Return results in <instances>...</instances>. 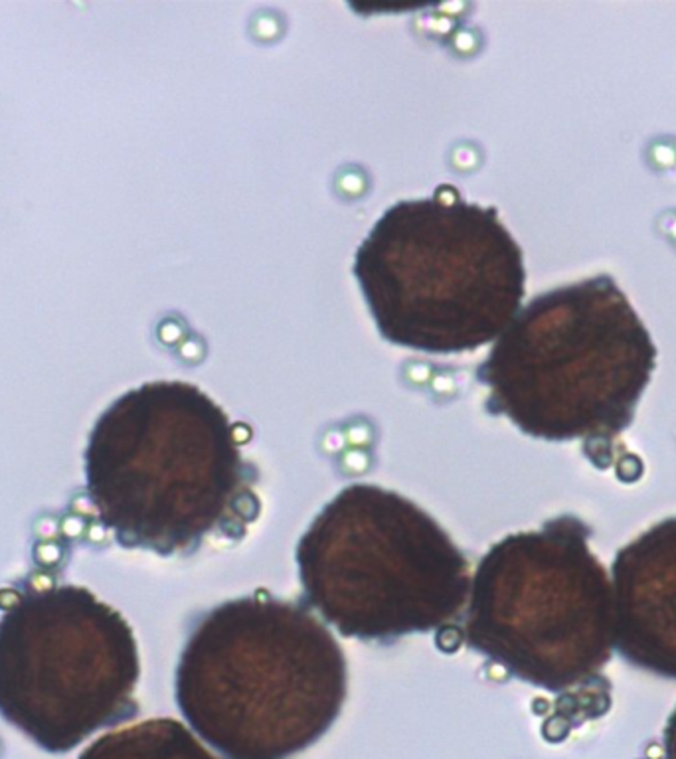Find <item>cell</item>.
<instances>
[{"label": "cell", "mask_w": 676, "mask_h": 759, "mask_svg": "<svg viewBox=\"0 0 676 759\" xmlns=\"http://www.w3.org/2000/svg\"><path fill=\"white\" fill-rule=\"evenodd\" d=\"M86 491L125 548L186 554L251 518L253 469L227 413L182 380L119 395L86 447Z\"/></svg>", "instance_id": "6da1fadb"}, {"label": "cell", "mask_w": 676, "mask_h": 759, "mask_svg": "<svg viewBox=\"0 0 676 759\" xmlns=\"http://www.w3.org/2000/svg\"><path fill=\"white\" fill-rule=\"evenodd\" d=\"M346 690L333 632L303 605L267 595L206 613L176 669L184 720L227 759H285L317 744Z\"/></svg>", "instance_id": "7a4b0ae2"}, {"label": "cell", "mask_w": 676, "mask_h": 759, "mask_svg": "<svg viewBox=\"0 0 676 759\" xmlns=\"http://www.w3.org/2000/svg\"><path fill=\"white\" fill-rule=\"evenodd\" d=\"M352 273L380 336L426 354L496 341L526 293L522 249L496 208L449 184L388 208L354 253Z\"/></svg>", "instance_id": "3957f363"}, {"label": "cell", "mask_w": 676, "mask_h": 759, "mask_svg": "<svg viewBox=\"0 0 676 759\" xmlns=\"http://www.w3.org/2000/svg\"><path fill=\"white\" fill-rule=\"evenodd\" d=\"M657 356L627 293L602 273L522 307L477 376L487 410L534 440H615L635 419Z\"/></svg>", "instance_id": "277c9868"}, {"label": "cell", "mask_w": 676, "mask_h": 759, "mask_svg": "<svg viewBox=\"0 0 676 759\" xmlns=\"http://www.w3.org/2000/svg\"><path fill=\"white\" fill-rule=\"evenodd\" d=\"M297 566L309 603L344 637L390 640L449 625L471 570L439 522L376 485L338 493L303 534Z\"/></svg>", "instance_id": "5b68a950"}, {"label": "cell", "mask_w": 676, "mask_h": 759, "mask_svg": "<svg viewBox=\"0 0 676 759\" xmlns=\"http://www.w3.org/2000/svg\"><path fill=\"white\" fill-rule=\"evenodd\" d=\"M572 514L504 536L471 579L465 640L522 682L568 694L603 680L615 651L611 578Z\"/></svg>", "instance_id": "8992f818"}, {"label": "cell", "mask_w": 676, "mask_h": 759, "mask_svg": "<svg viewBox=\"0 0 676 759\" xmlns=\"http://www.w3.org/2000/svg\"><path fill=\"white\" fill-rule=\"evenodd\" d=\"M139 678L131 625L86 587L30 589L0 617V716L50 754L133 718Z\"/></svg>", "instance_id": "52a82bcc"}, {"label": "cell", "mask_w": 676, "mask_h": 759, "mask_svg": "<svg viewBox=\"0 0 676 759\" xmlns=\"http://www.w3.org/2000/svg\"><path fill=\"white\" fill-rule=\"evenodd\" d=\"M615 651L676 680V517L657 522L611 564Z\"/></svg>", "instance_id": "ba28073f"}, {"label": "cell", "mask_w": 676, "mask_h": 759, "mask_svg": "<svg viewBox=\"0 0 676 759\" xmlns=\"http://www.w3.org/2000/svg\"><path fill=\"white\" fill-rule=\"evenodd\" d=\"M80 759H219L173 718H150L107 732L83 749Z\"/></svg>", "instance_id": "9c48e42d"}, {"label": "cell", "mask_w": 676, "mask_h": 759, "mask_svg": "<svg viewBox=\"0 0 676 759\" xmlns=\"http://www.w3.org/2000/svg\"><path fill=\"white\" fill-rule=\"evenodd\" d=\"M643 163L653 174L676 171V134H655L643 145Z\"/></svg>", "instance_id": "30bf717a"}, {"label": "cell", "mask_w": 676, "mask_h": 759, "mask_svg": "<svg viewBox=\"0 0 676 759\" xmlns=\"http://www.w3.org/2000/svg\"><path fill=\"white\" fill-rule=\"evenodd\" d=\"M653 227L658 238L676 248V208H666L663 212H658Z\"/></svg>", "instance_id": "8fae6325"}, {"label": "cell", "mask_w": 676, "mask_h": 759, "mask_svg": "<svg viewBox=\"0 0 676 759\" xmlns=\"http://www.w3.org/2000/svg\"><path fill=\"white\" fill-rule=\"evenodd\" d=\"M663 749L664 759H676V706L663 730Z\"/></svg>", "instance_id": "7c38bea8"}]
</instances>
